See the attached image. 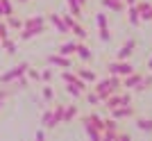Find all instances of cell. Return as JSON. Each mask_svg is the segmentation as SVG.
Masks as SVG:
<instances>
[{"mask_svg":"<svg viewBox=\"0 0 152 141\" xmlns=\"http://www.w3.org/2000/svg\"><path fill=\"white\" fill-rule=\"evenodd\" d=\"M25 75H27V80H32V82H41V73H39L37 68H32V66H27Z\"/></svg>","mask_w":152,"mask_h":141,"instance_id":"obj_28","label":"cell"},{"mask_svg":"<svg viewBox=\"0 0 152 141\" xmlns=\"http://www.w3.org/2000/svg\"><path fill=\"white\" fill-rule=\"evenodd\" d=\"M41 96H43V100H45V103H52V98H55V91H52L50 87H43Z\"/></svg>","mask_w":152,"mask_h":141,"instance_id":"obj_31","label":"cell"},{"mask_svg":"<svg viewBox=\"0 0 152 141\" xmlns=\"http://www.w3.org/2000/svg\"><path fill=\"white\" fill-rule=\"evenodd\" d=\"M127 21H129V25H132V27H139L141 25V16H139L136 5H129V7H127Z\"/></svg>","mask_w":152,"mask_h":141,"instance_id":"obj_15","label":"cell"},{"mask_svg":"<svg viewBox=\"0 0 152 141\" xmlns=\"http://www.w3.org/2000/svg\"><path fill=\"white\" fill-rule=\"evenodd\" d=\"M50 118H52V109L43 112V116H41V125H43L45 130H50Z\"/></svg>","mask_w":152,"mask_h":141,"instance_id":"obj_30","label":"cell"},{"mask_svg":"<svg viewBox=\"0 0 152 141\" xmlns=\"http://www.w3.org/2000/svg\"><path fill=\"white\" fill-rule=\"evenodd\" d=\"M143 75H145V73H141V70L134 68L132 73H127L125 77H121V87H123V89H127V91H132L134 87H136V84L143 80Z\"/></svg>","mask_w":152,"mask_h":141,"instance_id":"obj_5","label":"cell"},{"mask_svg":"<svg viewBox=\"0 0 152 141\" xmlns=\"http://www.w3.org/2000/svg\"><path fill=\"white\" fill-rule=\"evenodd\" d=\"M82 123H91V125H95V128L102 130V116H98V114H86V116H82Z\"/></svg>","mask_w":152,"mask_h":141,"instance_id":"obj_22","label":"cell"},{"mask_svg":"<svg viewBox=\"0 0 152 141\" xmlns=\"http://www.w3.org/2000/svg\"><path fill=\"white\" fill-rule=\"evenodd\" d=\"M27 62H20L18 66H14L12 70H7V73H2V75H0V82L2 84H12L14 80H16V77H20V75H25V70H27Z\"/></svg>","mask_w":152,"mask_h":141,"instance_id":"obj_4","label":"cell"},{"mask_svg":"<svg viewBox=\"0 0 152 141\" xmlns=\"http://www.w3.org/2000/svg\"><path fill=\"white\" fill-rule=\"evenodd\" d=\"M95 23H98V30H100V39L107 43L109 39H111V34H109V23H107V14H95Z\"/></svg>","mask_w":152,"mask_h":141,"instance_id":"obj_7","label":"cell"},{"mask_svg":"<svg viewBox=\"0 0 152 141\" xmlns=\"http://www.w3.org/2000/svg\"><path fill=\"white\" fill-rule=\"evenodd\" d=\"M141 21H152V7L148 9L145 14H143V16H141Z\"/></svg>","mask_w":152,"mask_h":141,"instance_id":"obj_34","label":"cell"},{"mask_svg":"<svg viewBox=\"0 0 152 141\" xmlns=\"http://www.w3.org/2000/svg\"><path fill=\"white\" fill-rule=\"evenodd\" d=\"M75 73H77V77H80V80H84V82L89 84V87L95 82V80H98L95 70H91V68H75Z\"/></svg>","mask_w":152,"mask_h":141,"instance_id":"obj_13","label":"cell"},{"mask_svg":"<svg viewBox=\"0 0 152 141\" xmlns=\"http://www.w3.org/2000/svg\"><path fill=\"white\" fill-rule=\"evenodd\" d=\"M75 55L82 62H93V50H91L89 46L84 43V41H77V48H75Z\"/></svg>","mask_w":152,"mask_h":141,"instance_id":"obj_11","label":"cell"},{"mask_svg":"<svg viewBox=\"0 0 152 141\" xmlns=\"http://www.w3.org/2000/svg\"><path fill=\"white\" fill-rule=\"evenodd\" d=\"M134 48H136V39H127L125 43L118 48V55H116V59H129V55L134 52Z\"/></svg>","mask_w":152,"mask_h":141,"instance_id":"obj_9","label":"cell"},{"mask_svg":"<svg viewBox=\"0 0 152 141\" xmlns=\"http://www.w3.org/2000/svg\"><path fill=\"white\" fill-rule=\"evenodd\" d=\"M145 70H148V73H152V57L148 59V64H145Z\"/></svg>","mask_w":152,"mask_h":141,"instance_id":"obj_35","label":"cell"},{"mask_svg":"<svg viewBox=\"0 0 152 141\" xmlns=\"http://www.w3.org/2000/svg\"><path fill=\"white\" fill-rule=\"evenodd\" d=\"M84 98H86V103H89V105H100V103H102V100H100V96H98V93H95V91L91 89V87H89L86 91H84Z\"/></svg>","mask_w":152,"mask_h":141,"instance_id":"obj_24","label":"cell"},{"mask_svg":"<svg viewBox=\"0 0 152 141\" xmlns=\"http://www.w3.org/2000/svg\"><path fill=\"white\" fill-rule=\"evenodd\" d=\"M0 46H2V48H5L7 52H9V55H14V52H16V41H14V39H2V41H0Z\"/></svg>","mask_w":152,"mask_h":141,"instance_id":"obj_26","label":"cell"},{"mask_svg":"<svg viewBox=\"0 0 152 141\" xmlns=\"http://www.w3.org/2000/svg\"><path fill=\"white\" fill-rule=\"evenodd\" d=\"M84 125V132L91 137V139H102V130L95 128V125H91V123H82Z\"/></svg>","mask_w":152,"mask_h":141,"instance_id":"obj_20","label":"cell"},{"mask_svg":"<svg viewBox=\"0 0 152 141\" xmlns=\"http://www.w3.org/2000/svg\"><path fill=\"white\" fill-rule=\"evenodd\" d=\"M45 30H48V25H37V27H23V30H18V39L20 41H30V39L39 37V34H43Z\"/></svg>","mask_w":152,"mask_h":141,"instance_id":"obj_6","label":"cell"},{"mask_svg":"<svg viewBox=\"0 0 152 141\" xmlns=\"http://www.w3.org/2000/svg\"><path fill=\"white\" fill-rule=\"evenodd\" d=\"M100 2H102L104 9H111V12H116V14L125 12V2H123V0H100Z\"/></svg>","mask_w":152,"mask_h":141,"instance_id":"obj_14","label":"cell"},{"mask_svg":"<svg viewBox=\"0 0 152 141\" xmlns=\"http://www.w3.org/2000/svg\"><path fill=\"white\" fill-rule=\"evenodd\" d=\"M95 87H91V89L100 96V100H104L107 96H111V93H116V91H121V77L118 75H107V77H102V80H95Z\"/></svg>","mask_w":152,"mask_h":141,"instance_id":"obj_1","label":"cell"},{"mask_svg":"<svg viewBox=\"0 0 152 141\" xmlns=\"http://www.w3.org/2000/svg\"><path fill=\"white\" fill-rule=\"evenodd\" d=\"M7 37H9V27H7V23H0V41Z\"/></svg>","mask_w":152,"mask_h":141,"instance_id":"obj_33","label":"cell"},{"mask_svg":"<svg viewBox=\"0 0 152 141\" xmlns=\"http://www.w3.org/2000/svg\"><path fill=\"white\" fill-rule=\"evenodd\" d=\"M134 66L127 62V59H116V62H109L107 64V73L109 75H118V77H125L127 73H132Z\"/></svg>","mask_w":152,"mask_h":141,"instance_id":"obj_2","label":"cell"},{"mask_svg":"<svg viewBox=\"0 0 152 141\" xmlns=\"http://www.w3.org/2000/svg\"><path fill=\"white\" fill-rule=\"evenodd\" d=\"M5 23H7V27H9V30H16V32H18V30H23V18H18V16H16V14H9V16H5Z\"/></svg>","mask_w":152,"mask_h":141,"instance_id":"obj_18","label":"cell"},{"mask_svg":"<svg viewBox=\"0 0 152 141\" xmlns=\"http://www.w3.org/2000/svg\"><path fill=\"white\" fill-rule=\"evenodd\" d=\"M77 116H80L77 105H66V107H64V121L61 123H70L73 118H77Z\"/></svg>","mask_w":152,"mask_h":141,"instance_id":"obj_17","label":"cell"},{"mask_svg":"<svg viewBox=\"0 0 152 141\" xmlns=\"http://www.w3.org/2000/svg\"><path fill=\"white\" fill-rule=\"evenodd\" d=\"M50 80H52V70L50 68L41 70V82H50Z\"/></svg>","mask_w":152,"mask_h":141,"instance_id":"obj_32","label":"cell"},{"mask_svg":"<svg viewBox=\"0 0 152 141\" xmlns=\"http://www.w3.org/2000/svg\"><path fill=\"white\" fill-rule=\"evenodd\" d=\"M66 93H68V96H73V98H82V96H84V91L77 89L75 84H70V82H66Z\"/></svg>","mask_w":152,"mask_h":141,"instance_id":"obj_27","label":"cell"},{"mask_svg":"<svg viewBox=\"0 0 152 141\" xmlns=\"http://www.w3.org/2000/svg\"><path fill=\"white\" fill-rule=\"evenodd\" d=\"M18 2H20V5H25V2H27V0H18Z\"/></svg>","mask_w":152,"mask_h":141,"instance_id":"obj_39","label":"cell"},{"mask_svg":"<svg viewBox=\"0 0 152 141\" xmlns=\"http://www.w3.org/2000/svg\"><path fill=\"white\" fill-rule=\"evenodd\" d=\"M136 118V128L145 134H152V118H145V116H134Z\"/></svg>","mask_w":152,"mask_h":141,"instance_id":"obj_16","label":"cell"},{"mask_svg":"<svg viewBox=\"0 0 152 141\" xmlns=\"http://www.w3.org/2000/svg\"><path fill=\"white\" fill-rule=\"evenodd\" d=\"M0 18H2V5H0Z\"/></svg>","mask_w":152,"mask_h":141,"instance_id":"obj_40","label":"cell"},{"mask_svg":"<svg viewBox=\"0 0 152 141\" xmlns=\"http://www.w3.org/2000/svg\"><path fill=\"white\" fill-rule=\"evenodd\" d=\"M123 2H125L127 7H129V5H136V0H123Z\"/></svg>","mask_w":152,"mask_h":141,"instance_id":"obj_37","label":"cell"},{"mask_svg":"<svg viewBox=\"0 0 152 141\" xmlns=\"http://www.w3.org/2000/svg\"><path fill=\"white\" fill-rule=\"evenodd\" d=\"M145 89H152V75H143V80L134 87V91H145Z\"/></svg>","mask_w":152,"mask_h":141,"instance_id":"obj_25","label":"cell"},{"mask_svg":"<svg viewBox=\"0 0 152 141\" xmlns=\"http://www.w3.org/2000/svg\"><path fill=\"white\" fill-rule=\"evenodd\" d=\"M0 107H2V98H0Z\"/></svg>","mask_w":152,"mask_h":141,"instance_id":"obj_41","label":"cell"},{"mask_svg":"<svg viewBox=\"0 0 152 141\" xmlns=\"http://www.w3.org/2000/svg\"><path fill=\"white\" fill-rule=\"evenodd\" d=\"M45 18L43 16H30V18L23 21V27H37V25H43Z\"/></svg>","mask_w":152,"mask_h":141,"instance_id":"obj_23","label":"cell"},{"mask_svg":"<svg viewBox=\"0 0 152 141\" xmlns=\"http://www.w3.org/2000/svg\"><path fill=\"white\" fill-rule=\"evenodd\" d=\"M37 139H39V141L45 139V132H43V130H39V132H37Z\"/></svg>","mask_w":152,"mask_h":141,"instance_id":"obj_36","label":"cell"},{"mask_svg":"<svg viewBox=\"0 0 152 141\" xmlns=\"http://www.w3.org/2000/svg\"><path fill=\"white\" fill-rule=\"evenodd\" d=\"M0 5H2V16H9V14H14L12 0H0Z\"/></svg>","mask_w":152,"mask_h":141,"instance_id":"obj_29","label":"cell"},{"mask_svg":"<svg viewBox=\"0 0 152 141\" xmlns=\"http://www.w3.org/2000/svg\"><path fill=\"white\" fill-rule=\"evenodd\" d=\"M86 2H89V0H80V5H82V7H86Z\"/></svg>","mask_w":152,"mask_h":141,"instance_id":"obj_38","label":"cell"},{"mask_svg":"<svg viewBox=\"0 0 152 141\" xmlns=\"http://www.w3.org/2000/svg\"><path fill=\"white\" fill-rule=\"evenodd\" d=\"M109 116L111 118H116V121H123V118H134L136 116V109H134V105H118V107L109 109Z\"/></svg>","mask_w":152,"mask_h":141,"instance_id":"obj_3","label":"cell"},{"mask_svg":"<svg viewBox=\"0 0 152 141\" xmlns=\"http://www.w3.org/2000/svg\"><path fill=\"white\" fill-rule=\"evenodd\" d=\"M64 107H66L64 103L55 105V109H52V118H50V130H55L57 125H61V121H64Z\"/></svg>","mask_w":152,"mask_h":141,"instance_id":"obj_12","label":"cell"},{"mask_svg":"<svg viewBox=\"0 0 152 141\" xmlns=\"http://www.w3.org/2000/svg\"><path fill=\"white\" fill-rule=\"evenodd\" d=\"M68 2V7H70V14L75 16V18H82V12H84V7L80 5V0H66Z\"/></svg>","mask_w":152,"mask_h":141,"instance_id":"obj_21","label":"cell"},{"mask_svg":"<svg viewBox=\"0 0 152 141\" xmlns=\"http://www.w3.org/2000/svg\"><path fill=\"white\" fill-rule=\"evenodd\" d=\"M75 48H77V41H66V43L59 46V55H66V57H73L75 55Z\"/></svg>","mask_w":152,"mask_h":141,"instance_id":"obj_19","label":"cell"},{"mask_svg":"<svg viewBox=\"0 0 152 141\" xmlns=\"http://www.w3.org/2000/svg\"><path fill=\"white\" fill-rule=\"evenodd\" d=\"M48 21H50V25L55 27L59 34H70V32H68V25H66V23H64V18H61V14H50V16H48Z\"/></svg>","mask_w":152,"mask_h":141,"instance_id":"obj_10","label":"cell"},{"mask_svg":"<svg viewBox=\"0 0 152 141\" xmlns=\"http://www.w3.org/2000/svg\"><path fill=\"white\" fill-rule=\"evenodd\" d=\"M48 64L50 66H59V68H70V66H73V57H66V55L55 52V55L48 57Z\"/></svg>","mask_w":152,"mask_h":141,"instance_id":"obj_8","label":"cell"}]
</instances>
